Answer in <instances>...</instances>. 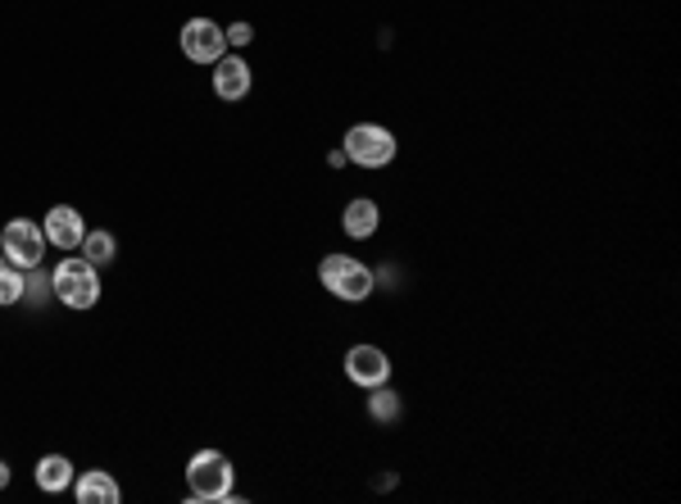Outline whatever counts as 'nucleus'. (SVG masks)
I'll return each mask as SVG.
<instances>
[{"label":"nucleus","mask_w":681,"mask_h":504,"mask_svg":"<svg viewBox=\"0 0 681 504\" xmlns=\"http://www.w3.org/2000/svg\"><path fill=\"white\" fill-rule=\"evenodd\" d=\"M340 150H346V160L359 164V169H386L396 160V132L392 128H382V123H355L346 132V141H340Z\"/></svg>","instance_id":"nucleus-4"},{"label":"nucleus","mask_w":681,"mask_h":504,"mask_svg":"<svg viewBox=\"0 0 681 504\" xmlns=\"http://www.w3.org/2000/svg\"><path fill=\"white\" fill-rule=\"evenodd\" d=\"M346 377L355 386H364V391L386 386V382H392V360H386L382 345H350L346 350Z\"/></svg>","instance_id":"nucleus-7"},{"label":"nucleus","mask_w":681,"mask_h":504,"mask_svg":"<svg viewBox=\"0 0 681 504\" xmlns=\"http://www.w3.org/2000/svg\"><path fill=\"white\" fill-rule=\"evenodd\" d=\"M340 228H346V236H355V241H368V236L382 228V210H377V200L355 195L350 205H346V214H340Z\"/></svg>","instance_id":"nucleus-11"},{"label":"nucleus","mask_w":681,"mask_h":504,"mask_svg":"<svg viewBox=\"0 0 681 504\" xmlns=\"http://www.w3.org/2000/svg\"><path fill=\"white\" fill-rule=\"evenodd\" d=\"M23 300V269L6 264L0 269V305H19Z\"/></svg>","instance_id":"nucleus-16"},{"label":"nucleus","mask_w":681,"mask_h":504,"mask_svg":"<svg viewBox=\"0 0 681 504\" xmlns=\"http://www.w3.org/2000/svg\"><path fill=\"white\" fill-rule=\"evenodd\" d=\"M368 414H373V423H400L405 405H400V395H396V391L373 386V395H368Z\"/></svg>","instance_id":"nucleus-14"},{"label":"nucleus","mask_w":681,"mask_h":504,"mask_svg":"<svg viewBox=\"0 0 681 504\" xmlns=\"http://www.w3.org/2000/svg\"><path fill=\"white\" fill-rule=\"evenodd\" d=\"M51 291L69 310H91L95 300H101V273H95V264H87L82 255H69L51 269Z\"/></svg>","instance_id":"nucleus-2"},{"label":"nucleus","mask_w":681,"mask_h":504,"mask_svg":"<svg viewBox=\"0 0 681 504\" xmlns=\"http://www.w3.org/2000/svg\"><path fill=\"white\" fill-rule=\"evenodd\" d=\"M177 46L191 64H218L227 56V32L214 19H191V23H182Z\"/></svg>","instance_id":"nucleus-5"},{"label":"nucleus","mask_w":681,"mask_h":504,"mask_svg":"<svg viewBox=\"0 0 681 504\" xmlns=\"http://www.w3.org/2000/svg\"><path fill=\"white\" fill-rule=\"evenodd\" d=\"M51 295H55V291H51V273H45L41 264L23 273V300H28V305H37V310H41Z\"/></svg>","instance_id":"nucleus-15"},{"label":"nucleus","mask_w":681,"mask_h":504,"mask_svg":"<svg viewBox=\"0 0 681 504\" xmlns=\"http://www.w3.org/2000/svg\"><path fill=\"white\" fill-rule=\"evenodd\" d=\"M251 82H255V73H251V64L241 60V56H223V60L214 64V95L227 100V105L246 100V95H251Z\"/></svg>","instance_id":"nucleus-9"},{"label":"nucleus","mask_w":681,"mask_h":504,"mask_svg":"<svg viewBox=\"0 0 681 504\" xmlns=\"http://www.w3.org/2000/svg\"><path fill=\"white\" fill-rule=\"evenodd\" d=\"M232 460L223 450H196L186 464V491L191 500L201 504H218V500H232Z\"/></svg>","instance_id":"nucleus-1"},{"label":"nucleus","mask_w":681,"mask_h":504,"mask_svg":"<svg viewBox=\"0 0 681 504\" xmlns=\"http://www.w3.org/2000/svg\"><path fill=\"white\" fill-rule=\"evenodd\" d=\"M78 255L87 260V264H95V269H105V264H114V255H119V241L105 232V228H87V236H82V245H78Z\"/></svg>","instance_id":"nucleus-13"},{"label":"nucleus","mask_w":681,"mask_h":504,"mask_svg":"<svg viewBox=\"0 0 681 504\" xmlns=\"http://www.w3.org/2000/svg\"><path fill=\"white\" fill-rule=\"evenodd\" d=\"M6 486H10V464L0 460V491H6Z\"/></svg>","instance_id":"nucleus-19"},{"label":"nucleus","mask_w":681,"mask_h":504,"mask_svg":"<svg viewBox=\"0 0 681 504\" xmlns=\"http://www.w3.org/2000/svg\"><path fill=\"white\" fill-rule=\"evenodd\" d=\"M6 264H10V260H6V255H0V269H6Z\"/></svg>","instance_id":"nucleus-20"},{"label":"nucleus","mask_w":681,"mask_h":504,"mask_svg":"<svg viewBox=\"0 0 681 504\" xmlns=\"http://www.w3.org/2000/svg\"><path fill=\"white\" fill-rule=\"evenodd\" d=\"M255 37H251V23H232L227 28V46H251Z\"/></svg>","instance_id":"nucleus-17"},{"label":"nucleus","mask_w":681,"mask_h":504,"mask_svg":"<svg viewBox=\"0 0 681 504\" xmlns=\"http://www.w3.org/2000/svg\"><path fill=\"white\" fill-rule=\"evenodd\" d=\"M41 232H45V245H55V250H73L82 245V236H87V223H82V214L73 210V205H55L51 214L41 219Z\"/></svg>","instance_id":"nucleus-8"},{"label":"nucleus","mask_w":681,"mask_h":504,"mask_svg":"<svg viewBox=\"0 0 681 504\" xmlns=\"http://www.w3.org/2000/svg\"><path fill=\"white\" fill-rule=\"evenodd\" d=\"M32 477H37V491H45V495H60V491H69V486H73V460H64V455H41Z\"/></svg>","instance_id":"nucleus-12"},{"label":"nucleus","mask_w":681,"mask_h":504,"mask_svg":"<svg viewBox=\"0 0 681 504\" xmlns=\"http://www.w3.org/2000/svg\"><path fill=\"white\" fill-rule=\"evenodd\" d=\"M0 250H6V260L14 269H37L41 255H45V232L32 223V219H10L6 232H0Z\"/></svg>","instance_id":"nucleus-6"},{"label":"nucleus","mask_w":681,"mask_h":504,"mask_svg":"<svg viewBox=\"0 0 681 504\" xmlns=\"http://www.w3.org/2000/svg\"><path fill=\"white\" fill-rule=\"evenodd\" d=\"M73 500L78 504H119L123 491H119V482L105 468H91V473H78L73 477Z\"/></svg>","instance_id":"nucleus-10"},{"label":"nucleus","mask_w":681,"mask_h":504,"mask_svg":"<svg viewBox=\"0 0 681 504\" xmlns=\"http://www.w3.org/2000/svg\"><path fill=\"white\" fill-rule=\"evenodd\" d=\"M346 164H350V160H346V150H340V145H336V150H332V155H327V169H346Z\"/></svg>","instance_id":"nucleus-18"},{"label":"nucleus","mask_w":681,"mask_h":504,"mask_svg":"<svg viewBox=\"0 0 681 504\" xmlns=\"http://www.w3.org/2000/svg\"><path fill=\"white\" fill-rule=\"evenodd\" d=\"M318 282H323L336 300H346V305H359V300L373 295L377 273H373L368 264H359L355 255H323V264H318Z\"/></svg>","instance_id":"nucleus-3"}]
</instances>
